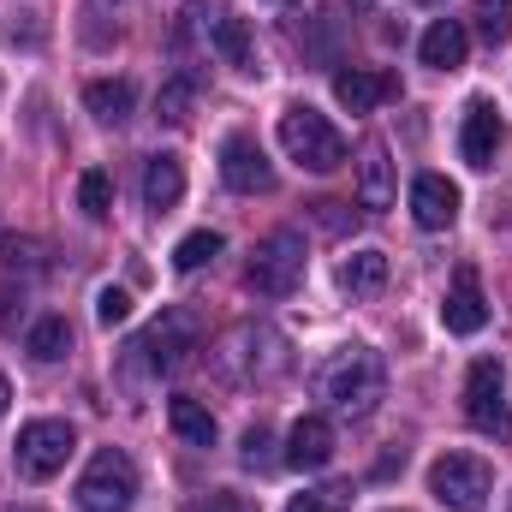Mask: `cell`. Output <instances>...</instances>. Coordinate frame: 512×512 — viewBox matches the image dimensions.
Segmentation results:
<instances>
[{"instance_id":"obj_1","label":"cell","mask_w":512,"mask_h":512,"mask_svg":"<svg viewBox=\"0 0 512 512\" xmlns=\"http://www.w3.org/2000/svg\"><path fill=\"white\" fill-rule=\"evenodd\" d=\"M382 387H387V370L370 346H346L316 370V399H328V411H340V417H370Z\"/></svg>"},{"instance_id":"obj_2","label":"cell","mask_w":512,"mask_h":512,"mask_svg":"<svg viewBox=\"0 0 512 512\" xmlns=\"http://www.w3.org/2000/svg\"><path fill=\"white\" fill-rule=\"evenodd\" d=\"M197 340H203V322H197V310H185V304H173V310H161L137 340H131V364H143V370H155V376H167V370H179L191 352H197Z\"/></svg>"},{"instance_id":"obj_3","label":"cell","mask_w":512,"mask_h":512,"mask_svg":"<svg viewBox=\"0 0 512 512\" xmlns=\"http://www.w3.org/2000/svg\"><path fill=\"white\" fill-rule=\"evenodd\" d=\"M280 149H286L298 167H310V173H334V167L346 161V137L334 131L328 114H316L310 102H298V108L280 114Z\"/></svg>"},{"instance_id":"obj_4","label":"cell","mask_w":512,"mask_h":512,"mask_svg":"<svg viewBox=\"0 0 512 512\" xmlns=\"http://www.w3.org/2000/svg\"><path fill=\"white\" fill-rule=\"evenodd\" d=\"M429 495L447 512H483L489 495H495V471L477 453H441L429 465Z\"/></svg>"},{"instance_id":"obj_5","label":"cell","mask_w":512,"mask_h":512,"mask_svg":"<svg viewBox=\"0 0 512 512\" xmlns=\"http://www.w3.org/2000/svg\"><path fill=\"white\" fill-rule=\"evenodd\" d=\"M304 280V239L292 227H274L268 239H256L251 262H245V286L256 298H286Z\"/></svg>"},{"instance_id":"obj_6","label":"cell","mask_w":512,"mask_h":512,"mask_svg":"<svg viewBox=\"0 0 512 512\" xmlns=\"http://www.w3.org/2000/svg\"><path fill=\"white\" fill-rule=\"evenodd\" d=\"M72 447H78L72 423H60V417H36V423L18 429V441H12V465H18L24 483H48V477L66 471Z\"/></svg>"},{"instance_id":"obj_7","label":"cell","mask_w":512,"mask_h":512,"mask_svg":"<svg viewBox=\"0 0 512 512\" xmlns=\"http://www.w3.org/2000/svg\"><path fill=\"white\" fill-rule=\"evenodd\" d=\"M465 417H471L477 435L512 441V405H507V370H501V358H477L465 370Z\"/></svg>"},{"instance_id":"obj_8","label":"cell","mask_w":512,"mask_h":512,"mask_svg":"<svg viewBox=\"0 0 512 512\" xmlns=\"http://www.w3.org/2000/svg\"><path fill=\"white\" fill-rule=\"evenodd\" d=\"M72 495H78L84 512H131V501H137V465H131L120 447H102L84 465V477H78Z\"/></svg>"},{"instance_id":"obj_9","label":"cell","mask_w":512,"mask_h":512,"mask_svg":"<svg viewBox=\"0 0 512 512\" xmlns=\"http://www.w3.org/2000/svg\"><path fill=\"white\" fill-rule=\"evenodd\" d=\"M221 179H227L239 197H262V191H274V167H268V155H262L256 137L233 131V137L221 143Z\"/></svg>"},{"instance_id":"obj_10","label":"cell","mask_w":512,"mask_h":512,"mask_svg":"<svg viewBox=\"0 0 512 512\" xmlns=\"http://www.w3.org/2000/svg\"><path fill=\"white\" fill-rule=\"evenodd\" d=\"M501 143H507V120H501V108H495L489 96H477V102L465 108V126H459V155H465L471 167H495Z\"/></svg>"},{"instance_id":"obj_11","label":"cell","mask_w":512,"mask_h":512,"mask_svg":"<svg viewBox=\"0 0 512 512\" xmlns=\"http://www.w3.org/2000/svg\"><path fill=\"white\" fill-rule=\"evenodd\" d=\"M393 96H399V78H393V72H370V66L334 72V102L352 108V114H376V108L393 102Z\"/></svg>"},{"instance_id":"obj_12","label":"cell","mask_w":512,"mask_h":512,"mask_svg":"<svg viewBox=\"0 0 512 512\" xmlns=\"http://www.w3.org/2000/svg\"><path fill=\"white\" fill-rule=\"evenodd\" d=\"M411 221L429 227V233L453 227V221H459V185L441 179V173H417V179H411Z\"/></svg>"},{"instance_id":"obj_13","label":"cell","mask_w":512,"mask_h":512,"mask_svg":"<svg viewBox=\"0 0 512 512\" xmlns=\"http://www.w3.org/2000/svg\"><path fill=\"white\" fill-rule=\"evenodd\" d=\"M441 322H447V334H477V328L489 322V298H483L477 268H459V274H453V292H447V304H441Z\"/></svg>"},{"instance_id":"obj_14","label":"cell","mask_w":512,"mask_h":512,"mask_svg":"<svg viewBox=\"0 0 512 512\" xmlns=\"http://www.w3.org/2000/svg\"><path fill=\"white\" fill-rule=\"evenodd\" d=\"M280 459H286L292 471H322V465L334 459V423H328V417H298Z\"/></svg>"},{"instance_id":"obj_15","label":"cell","mask_w":512,"mask_h":512,"mask_svg":"<svg viewBox=\"0 0 512 512\" xmlns=\"http://www.w3.org/2000/svg\"><path fill=\"white\" fill-rule=\"evenodd\" d=\"M358 203L364 209H387L393 203V161H387V143L370 137L358 149Z\"/></svg>"},{"instance_id":"obj_16","label":"cell","mask_w":512,"mask_h":512,"mask_svg":"<svg viewBox=\"0 0 512 512\" xmlns=\"http://www.w3.org/2000/svg\"><path fill=\"white\" fill-rule=\"evenodd\" d=\"M423 66H435V72H459L465 66V54H471V36H465V24L459 18H435L429 30H423Z\"/></svg>"},{"instance_id":"obj_17","label":"cell","mask_w":512,"mask_h":512,"mask_svg":"<svg viewBox=\"0 0 512 512\" xmlns=\"http://www.w3.org/2000/svg\"><path fill=\"white\" fill-rule=\"evenodd\" d=\"M179 197H185V161L179 155H155L143 167V209L149 215H167Z\"/></svg>"},{"instance_id":"obj_18","label":"cell","mask_w":512,"mask_h":512,"mask_svg":"<svg viewBox=\"0 0 512 512\" xmlns=\"http://www.w3.org/2000/svg\"><path fill=\"white\" fill-rule=\"evenodd\" d=\"M209 42H215V54H221L233 72H256L251 30H245V18H239V12H221V18L209 24Z\"/></svg>"},{"instance_id":"obj_19","label":"cell","mask_w":512,"mask_h":512,"mask_svg":"<svg viewBox=\"0 0 512 512\" xmlns=\"http://www.w3.org/2000/svg\"><path fill=\"white\" fill-rule=\"evenodd\" d=\"M167 423H173V435H179L185 447H215V417H209V405H203V399L179 393V399L167 405Z\"/></svg>"},{"instance_id":"obj_20","label":"cell","mask_w":512,"mask_h":512,"mask_svg":"<svg viewBox=\"0 0 512 512\" xmlns=\"http://www.w3.org/2000/svg\"><path fill=\"white\" fill-rule=\"evenodd\" d=\"M131 102H137V90H131L126 78H96V84H84V108H90L102 126L131 120Z\"/></svg>"},{"instance_id":"obj_21","label":"cell","mask_w":512,"mask_h":512,"mask_svg":"<svg viewBox=\"0 0 512 512\" xmlns=\"http://www.w3.org/2000/svg\"><path fill=\"white\" fill-rule=\"evenodd\" d=\"M340 286H346L352 298H376L387 286V256L382 251H352L340 262Z\"/></svg>"},{"instance_id":"obj_22","label":"cell","mask_w":512,"mask_h":512,"mask_svg":"<svg viewBox=\"0 0 512 512\" xmlns=\"http://www.w3.org/2000/svg\"><path fill=\"white\" fill-rule=\"evenodd\" d=\"M24 346H30V358H36V364H60V358L72 352V322H66V316H42V322L30 328V340H24Z\"/></svg>"},{"instance_id":"obj_23","label":"cell","mask_w":512,"mask_h":512,"mask_svg":"<svg viewBox=\"0 0 512 512\" xmlns=\"http://www.w3.org/2000/svg\"><path fill=\"white\" fill-rule=\"evenodd\" d=\"M191 108H197V78H167V84H161V96H155V120L185 126V120H191Z\"/></svg>"},{"instance_id":"obj_24","label":"cell","mask_w":512,"mask_h":512,"mask_svg":"<svg viewBox=\"0 0 512 512\" xmlns=\"http://www.w3.org/2000/svg\"><path fill=\"white\" fill-rule=\"evenodd\" d=\"M215 256H221V233L203 227V233H185V239L173 245V268L191 274V268H203V262H215Z\"/></svg>"},{"instance_id":"obj_25","label":"cell","mask_w":512,"mask_h":512,"mask_svg":"<svg viewBox=\"0 0 512 512\" xmlns=\"http://www.w3.org/2000/svg\"><path fill=\"white\" fill-rule=\"evenodd\" d=\"M352 507V483H322V489H304V495H292L286 512H346Z\"/></svg>"},{"instance_id":"obj_26","label":"cell","mask_w":512,"mask_h":512,"mask_svg":"<svg viewBox=\"0 0 512 512\" xmlns=\"http://www.w3.org/2000/svg\"><path fill=\"white\" fill-rule=\"evenodd\" d=\"M78 203H84L90 221H108V209H114V179H108L102 167H90V173L78 179Z\"/></svg>"},{"instance_id":"obj_27","label":"cell","mask_w":512,"mask_h":512,"mask_svg":"<svg viewBox=\"0 0 512 512\" xmlns=\"http://www.w3.org/2000/svg\"><path fill=\"white\" fill-rule=\"evenodd\" d=\"M239 459H245L251 471H268V465H280V453H274V435H268V423H251V429H245V441H239Z\"/></svg>"},{"instance_id":"obj_28","label":"cell","mask_w":512,"mask_h":512,"mask_svg":"<svg viewBox=\"0 0 512 512\" xmlns=\"http://www.w3.org/2000/svg\"><path fill=\"white\" fill-rule=\"evenodd\" d=\"M477 36H483L489 48L512 42V6H507V0H489V6L477 12Z\"/></svg>"},{"instance_id":"obj_29","label":"cell","mask_w":512,"mask_h":512,"mask_svg":"<svg viewBox=\"0 0 512 512\" xmlns=\"http://www.w3.org/2000/svg\"><path fill=\"white\" fill-rule=\"evenodd\" d=\"M126 316H131V292L126 286H102V292H96V322H102V328H120Z\"/></svg>"},{"instance_id":"obj_30","label":"cell","mask_w":512,"mask_h":512,"mask_svg":"<svg viewBox=\"0 0 512 512\" xmlns=\"http://www.w3.org/2000/svg\"><path fill=\"white\" fill-rule=\"evenodd\" d=\"M316 227H322V233H334V239H340V233H346V227H358V215H352V209H346V203H334V197H322V203H316Z\"/></svg>"},{"instance_id":"obj_31","label":"cell","mask_w":512,"mask_h":512,"mask_svg":"<svg viewBox=\"0 0 512 512\" xmlns=\"http://www.w3.org/2000/svg\"><path fill=\"white\" fill-rule=\"evenodd\" d=\"M42 245H36V239H0V262H6V268H36V262H42Z\"/></svg>"},{"instance_id":"obj_32","label":"cell","mask_w":512,"mask_h":512,"mask_svg":"<svg viewBox=\"0 0 512 512\" xmlns=\"http://www.w3.org/2000/svg\"><path fill=\"white\" fill-rule=\"evenodd\" d=\"M203 512H251V507H245V495H233V489H215V495L203 501Z\"/></svg>"},{"instance_id":"obj_33","label":"cell","mask_w":512,"mask_h":512,"mask_svg":"<svg viewBox=\"0 0 512 512\" xmlns=\"http://www.w3.org/2000/svg\"><path fill=\"white\" fill-rule=\"evenodd\" d=\"M399 465H405V447H399V453H387L382 465H376V477H393V471H399Z\"/></svg>"},{"instance_id":"obj_34","label":"cell","mask_w":512,"mask_h":512,"mask_svg":"<svg viewBox=\"0 0 512 512\" xmlns=\"http://www.w3.org/2000/svg\"><path fill=\"white\" fill-rule=\"evenodd\" d=\"M0 328H12V286H0Z\"/></svg>"},{"instance_id":"obj_35","label":"cell","mask_w":512,"mask_h":512,"mask_svg":"<svg viewBox=\"0 0 512 512\" xmlns=\"http://www.w3.org/2000/svg\"><path fill=\"white\" fill-rule=\"evenodd\" d=\"M6 399H12V387H6V376H0V417H6Z\"/></svg>"},{"instance_id":"obj_36","label":"cell","mask_w":512,"mask_h":512,"mask_svg":"<svg viewBox=\"0 0 512 512\" xmlns=\"http://www.w3.org/2000/svg\"><path fill=\"white\" fill-rule=\"evenodd\" d=\"M0 512H36V507H18V501H6V507H0Z\"/></svg>"},{"instance_id":"obj_37","label":"cell","mask_w":512,"mask_h":512,"mask_svg":"<svg viewBox=\"0 0 512 512\" xmlns=\"http://www.w3.org/2000/svg\"><path fill=\"white\" fill-rule=\"evenodd\" d=\"M352 6H376V0H352Z\"/></svg>"},{"instance_id":"obj_38","label":"cell","mask_w":512,"mask_h":512,"mask_svg":"<svg viewBox=\"0 0 512 512\" xmlns=\"http://www.w3.org/2000/svg\"><path fill=\"white\" fill-rule=\"evenodd\" d=\"M417 6H441V0H417Z\"/></svg>"}]
</instances>
